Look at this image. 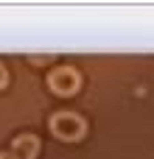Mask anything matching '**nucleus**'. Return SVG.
Returning <instances> with one entry per match:
<instances>
[{
  "instance_id": "obj_3",
  "label": "nucleus",
  "mask_w": 154,
  "mask_h": 159,
  "mask_svg": "<svg viewBox=\"0 0 154 159\" xmlns=\"http://www.w3.org/2000/svg\"><path fill=\"white\" fill-rule=\"evenodd\" d=\"M11 154L17 159H36V154H39V140L34 134H20L11 143Z\"/></svg>"
},
{
  "instance_id": "obj_5",
  "label": "nucleus",
  "mask_w": 154,
  "mask_h": 159,
  "mask_svg": "<svg viewBox=\"0 0 154 159\" xmlns=\"http://www.w3.org/2000/svg\"><path fill=\"white\" fill-rule=\"evenodd\" d=\"M0 159H17V157H14L11 151H8V154H0Z\"/></svg>"
},
{
  "instance_id": "obj_1",
  "label": "nucleus",
  "mask_w": 154,
  "mask_h": 159,
  "mask_svg": "<svg viewBox=\"0 0 154 159\" xmlns=\"http://www.w3.org/2000/svg\"><path fill=\"white\" fill-rule=\"evenodd\" d=\"M84 120L76 115V112H56L53 117H51V131L59 137V140H65V143H73V140H79V137H84Z\"/></svg>"
},
{
  "instance_id": "obj_4",
  "label": "nucleus",
  "mask_w": 154,
  "mask_h": 159,
  "mask_svg": "<svg viewBox=\"0 0 154 159\" xmlns=\"http://www.w3.org/2000/svg\"><path fill=\"white\" fill-rule=\"evenodd\" d=\"M6 81H8V73H6V67L0 64V87H6Z\"/></svg>"
},
{
  "instance_id": "obj_2",
  "label": "nucleus",
  "mask_w": 154,
  "mask_h": 159,
  "mask_svg": "<svg viewBox=\"0 0 154 159\" xmlns=\"http://www.w3.org/2000/svg\"><path fill=\"white\" fill-rule=\"evenodd\" d=\"M48 87H51L56 95H73V92L81 87V75H79L76 67L62 64V67H56V70L48 75Z\"/></svg>"
}]
</instances>
